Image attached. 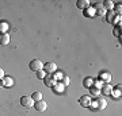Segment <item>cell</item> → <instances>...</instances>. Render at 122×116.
<instances>
[{"label": "cell", "instance_id": "13", "mask_svg": "<svg viewBox=\"0 0 122 116\" xmlns=\"http://www.w3.org/2000/svg\"><path fill=\"white\" fill-rule=\"evenodd\" d=\"M12 85H14V78L5 76V77L3 78V86H5V88H11Z\"/></svg>", "mask_w": 122, "mask_h": 116}, {"label": "cell", "instance_id": "1", "mask_svg": "<svg viewBox=\"0 0 122 116\" xmlns=\"http://www.w3.org/2000/svg\"><path fill=\"white\" fill-rule=\"evenodd\" d=\"M106 105H107V101H106V99H103V97H98L96 101L90 104V107H91L92 109H95V111H102V109H105Z\"/></svg>", "mask_w": 122, "mask_h": 116}, {"label": "cell", "instance_id": "19", "mask_svg": "<svg viewBox=\"0 0 122 116\" xmlns=\"http://www.w3.org/2000/svg\"><path fill=\"white\" fill-rule=\"evenodd\" d=\"M111 95H113L115 99H119V97H121V85L115 86V88L111 90Z\"/></svg>", "mask_w": 122, "mask_h": 116}, {"label": "cell", "instance_id": "4", "mask_svg": "<svg viewBox=\"0 0 122 116\" xmlns=\"http://www.w3.org/2000/svg\"><path fill=\"white\" fill-rule=\"evenodd\" d=\"M44 70L46 74H53L54 72H57V65L54 62H46L44 65Z\"/></svg>", "mask_w": 122, "mask_h": 116}, {"label": "cell", "instance_id": "17", "mask_svg": "<svg viewBox=\"0 0 122 116\" xmlns=\"http://www.w3.org/2000/svg\"><path fill=\"white\" fill-rule=\"evenodd\" d=\"M90 95L92 96V97H100V89H98V88H95V86H91L90 88Z\"/></svg>", "mask_w": 122, "mask_h": 116}, {"label": "cell", "instance_id": "18", "mask_svg": "<svg viewBox=\"0 0 122 116\" xmlns=\"http://www.w3.org/2000/svg\"><path fill=\"white\" fill-rule=\"evenodd\" d=\"M100 80H102V81L105 82V84H109L110 81H111V74L110 73H102L100 74Z\"/></svg>", "mask_w": 122, "mask_h": 116}, {"label": "cell", "instance_id": "12", "mask_svg": "<svg viewBox=\"0 0 122 116\" xmlns=\"http://www.w3.org/2000/svg\"><path fill=\"white\" fill-rule=\"evenodd\" d=\"M10 26H8V23L7 22H0V34L3 35V34H7V31H8Z\"/></svg>", "mask_w": 122, "mask_h": 116}, {"label": "cell", "instance_id": "21", "mask_svg": "<svg viewBox=\"0 0 122 116\" xmlns=\"http://www.w3.org/2000/svg\"><path fill=\"white\" fill-rule=\"evenodd\" d=\"M92 84H94V80H92L91 77H87V78H84V81H83V85L86 86V88H91Z\"/></svg>", "mask_w": 122, "mask_h": 116}, {"label": "cell", "instance_id": "16", "mask_svg": "<svg viewBox=\"0 0 122 116\" xmlns=\"http://www.w3.org/2000/svg\"><path fill=\"white\" fill-rule=\"evenodd\" d=\"M10 35L8 34H3L0 35V45H3V46H5V45H8L10 43Z\"/></svg>", "mask_w": 122, "mask_h": 116}, {"label": "cell", "instance_id": "30", "mask_svg": "<svg viewBox=\"0 0 122 116\" xmlns=\"http://www.w3.org/2000/svg\"><path fill=\"white\" fill-rule=\"evenodd\" d=\"M4 77H5V76H4V70H3V69L0 68V80H3Z\"/></svg>", "mask_w": 122, "mask_h": 116}, {"label": "cell", "instance_id": "7", "mask_svg": "<svg viewBox=\"0 0 122 116\" xmlns=\"http://www.w3.org/2000/svg\"><path fill=\"white\" fill-rule=\"evenodd\" d=\"M46 107H48V104L45 103L44 100H39V101H35L34 103V108L38 112H44L45 109H46Z\"/></svg>", "mask_w": 122, "mask_h": 116}, {"label": "cell", "instance_id": "29", "mask_svg": "<svg viewBox=\"0 0 122 116\" xmlns=\"http://www.w3.org/2000/svg\"><path fill=\"white\" fill-rule=\"evenodd\" d=\"M118 30H119V26H115V28H114V35H115L117 38L119 37V31Z\"/></svg>", "mask_w": 122, "mask_h": 116}, {"label": "cell", "instance_id": "27", "mask_svg": "<svg viewBox=\"0 0 122 116\" xmlns=\"http://www.w3.org/2000/svg\"><path fill=\"white\" fill-rule=\"evenodd\" d=\"M113 11H115L117 12V15H121V12H122V7H121V3H118L115 7L113 8Z\"/></svg>", "mask_w": 122, "mask_h": 116}, {"label": "cell", "instance_id": "11", "mask_svg": "<svg viewBox=\"0 0 122 116\" xmlns=\"http://www.w3.org/2000/svg\"><path fill=\"white\" fill-rule=\"evenodd\" d=\"M76 7L80 9H86L87 7H90V1H87V0H77L76 1Z\"/></svg>", "mask_w": 122, "mask_h": 116}, {"label": "cell", "instance_id": "14", "mask_svg": "<svg viewBox=\"0 0 122 116\" xmlns=\"http://www.w3.org/2000/svg\"><path fill=\"white\" fill-rule=\"evenodd\" d=\"M64 89H65V86L62 85L61 82H56V84H54V86H53V90H54L56 93H62V92H64Z\"/></svg>", "mask_w": 122, "mask_h": 116}, {"label": "cell", "instance_id": "22", "mask_svg": "<svg viewBox=\"0 0 122 116\" xmlns=\"http://www.w3.org/2000/svg\"><path fill=\"white\" fill-rule=\"evenodd\" d=\"M31 99L34 100V103L35 101H39V100H42V93L41 92H34L33 96H31Z\"/></svg>", "mask_w": 122, "mask_h": 116}, {"label": "cell", "instance_id": "5", "mask_svg": "<svg viewBox=\"0 0 122 116\" xmlns=\"http://www.w3.org/2000/svg\"><path fill=\"white\" fill-rule=\"evenodd\" d=\"M44 82H45V85L49 86V88H53L54 86V84L57 82V80L54 78V76L53 74H46L44 78Z\"/></svg>", "mask_w": 122, "mask_h": 116}, {"label": "cell", "instance_id": "26", "mask_svg": "<svg viewBox=\"0 0 122 116\" xmlns=\"http://www.w3.org/2000/svg\"><path fill=\"white\" fill-rule=\"evenodd\" d=\"M111 23H115L117 26H121V15H115Z\"/></svg>", "mask_w": 122, "mask_h": 116}, {"label": "cell", "instance_id": "15", "mask_svg": "<svg viewBox=\"0 0 122 116\" xmlns=\"http://www.w3.org/2000/svg\"><path fill=\"white\" fill-rule=\"evenodd\" d=\"M102 4H103V7H105L106 11H113L114 3L111 1V0H106V1H102Z\"/></svg>", "mask_w": 122, "mask_h": 116}, {"label": "cell", "instance_id": "9", "mask_svg": "<svg viewBox=\"0 0 122 116\" xmlns=\"http://www.w3.org/2000/svg\"><path fill=\"white\" fill-rule=\"evenodd\" d=\"M111 90H113L111 85H110V84H105V85L100 88V93H102V95L109 96V95H111Z\"/></svg>", "mask_w": 122, "mask_h": 116}, {"label": "cell", "instance_id": "10", "mask_svg": "<svg viewBox=\"0 0 122 116\" xmlns=\"http://www.w3.org/2000/svg\"><path fill=\"white\" fill-rule=\"evenodd\" d=\"M83 15L86 18H92L95 15V8L94 7H87L86 9H83Z\"/></svg>", "mask_w": 122, "mask_h": 116}, {"label": "cell", "instance_id": "20", "mask_svg": "<svg viewBox=\"0 0 122 116\" xmlns=\"http://www.w3.org/2000/svg\"><path fill=\"white\" fill-rule=\"evenodd\" d=\"M105 16H106V20L109 22V23H111L113 19H114V16H115V14H114V11H107Z\"/></svg>", "mask_w": 122, "mask_h": 116}, {"label": "cell", "instance_id": "2", "mask_svg": "<svg viewBox=\"0 0 122 116\" xmlns=\"http://www.w3.org/2000/svg\"><path fill=\"white\" fill-rule=\"evenodd\" d=\"M29 68H30L33 72H38V70H42V69H44V64L39 60H33L30 64H29Z\"/></svg>", "mask_w": 122, "mask_h": 116}, {"label": "cell", "instance_id": "31", "mask_svg": "<svg viewBox=\"0 0 122 116\" xmlns=\"http://www.w3.org/2000/svg\"><path fill=\"white\" fill-rule=\"evenodd\" d=\"M0 86H3V80H0Z\"/></svg>", "mask_w": 122, "mask_h": 116}, {"label": "cell", "instance_id": "3", "mask_svg": "<svg viewBox=\"0 0 122 116\" xmlns=\"http://www.w3.org/2000/svg\"><path fill=\"white\" fill-rule=\"evenodd\" d=\"M20 104L26 108H31L34 107V100L31 99V96H22L20 97Z\"/></svg>", "mask_w": 122, "mask_h": 116}, {"label": "cell", "instance_id": "6", "mask_svg": "<svg viewBox=\"0 0 122 116\" xmlns=\"http://www.w3.org/2000/svg\"><path fill=\"white\" fill-rule=\"evenodd\" d=\"M79 104H80L81 107H84V108L90 107V104H91V99H90V96H87V95L81 96V97L79 99Z\"/></svg>", "mask_w": 122, "mask_h": 116}, {"label": "cell", "instance_id": "28", "mask_svg": "<svg viewBox=\"0 0 122 116\" xmlns=\"http://www.w3.org/2000/svg\"><path fill=\"white\" fill-rule=\"evenodd\" d=\"M53 76H54V78H56V80H61V78L64 77L62 72H54V73H53Z\"/></svg>", "mask_w": 122, "mask_h": 116}, {"label": "cell", "instance_id": "23", "mask_svg": "<svg viewBox=\"0 0 122 116\" xmlns=\"http://www.w3.org/2000/svg\"><path fill=\"white\" fill-rule=\"evenodd\" d=\"M69 82H71V78L64 74V77L61 78V84H62L64 86H68V85H69Z\"/></svg>", "mask_w": 122, "mask_h": 116}, {"label": "cell", "instance_id": "25", "mask_svg": "<svg viewBox=\"0 0 122 116\" xmlns=\"http://www.w3.org/2000/svg\"><path fill=\"white\" fill-rule=\"evenodd\" d=\"M94 84H95V85H94V86H95V88H98V89H100L102 86L105 85V82L102 81L100 78H99V80H96V81H94Z\"/></svg>", "mask_w": 122, "mask_h": 116}, {"label": "cell", "instance_id": "8", "mask_svg": "<svg viewBox=\"0 0 122 116\" xmlns=\"http://www.w3.org/2000/svg\"><path fill=\"white\" fill-rule=\"evenodd\" d=\"M94 8H95V14H98L99 16H105L106 12H107V11L105 9V7H103V4H102V1H100V3H98V4H96V7H94Z\"/></svg>", "mask_w": 122, "mask_h": 116}, {"label": "cell", "instance_id": "24", "mask_svg": "<svg viewBox=\"0 0 122 116\" xmlns=\"http://www.w3.org/2000/svg\"><path fill=\"white\" fill-rule=\"evenodd\" d=\"M45 76H46V73H45V70L42 69V70H38L37 72V78H39V80H44Z\"/></svg>", "mask_w": 122, "mask_h": 116}]
</instances>
